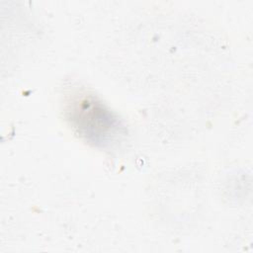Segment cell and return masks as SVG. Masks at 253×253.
<instances>
[{
	"label": "cell",
	"instance_id": "obj_1",
	"mask_svg": "<svg viewBox=\"0 0 253 253\" xmlns=\"http://www.w3.org/2000/svg\"><path fill=\"white\" fill-rule=\"evenodd\" d=\"M64 113L73 130L96 147L111 148L126 134L121 119L93 94L71 93L65 102Z\"/></svg>",
	"mask_w": 253,
	"mask_h": 253
}]
</instances>
